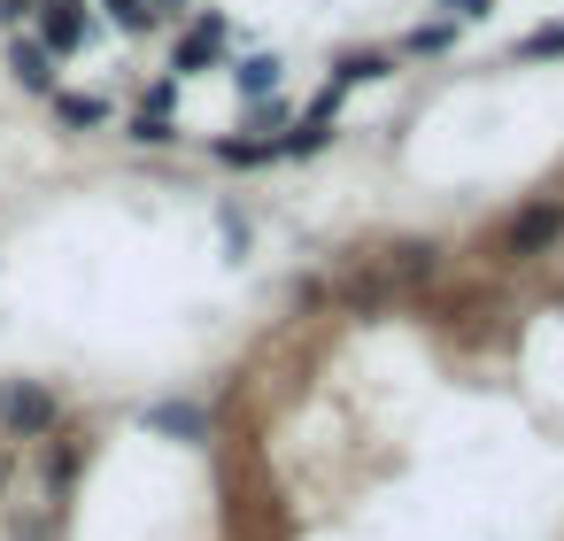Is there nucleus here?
I'll return each mask as SVG.
<instances>
[{"mask_svg":"<svg viewBox=\"0 0 564 541\" xmlns=\"http://www.w3.org/2000/svg\"><path fill=\"white\" fill-rule=\"evenodd\" d=\"M433 271H441V248H433V240H394V248H379L340 294H348L356 310H379V302H394V294H417Z\"/></svg>","mask_w":564,"mask_h":541,"instance_id":"obj_1","label":"nucleus"},{"mask_svg":"<svg viewBox=\"0 0 564 541\" xmlns=\"http://www.w3.org/2000/svg\"><path fill=\"white\" fill-rule=\"evenodd\" d=\"M441 9H448V24H479V17L495 9V0H441Z\"/></svg>","mask_w":564,"mask_h":541,"instance_id":"obj_18","label":"nucleus"},{"mask_svg":"<svg viewBox=\"0 0 564 541\" xmlns=\"http://www.w3.org/2000/svg\"><path fill=\"white\" fill-rule=\"evenodd\" d=\"M510 263H533V256H549V248H564V202H525V209H510L502 217V240H495Z\"/></svg>","mask_w":564,"mask_h":541,"instance_id":"obj_3","label":"nucleus"},{"mask_svg":"<svg viewBox=\"0 0 564 541\" xmlns=\"http://www.w3.org/2000/svg\"><path fill=\"white\" fill-rule=\"evenodd\" d=\"M441 47H456V24H425V32H410V55H441Z\"/></svg>","mask_w":564,"mask_h":541,"instance_id":"obj_16","label":"nucleus"},{"mask_svg":"<svg viewBox=\"0 0 564 541\" xmlns=\"http://www.w3.org/2000/svg\"><path fill=\"white\" fill-rule=\"evenodd\" d=\"M101 9H109L117 32H148L155 24V0H101Z\"/></svg>","mask_w":564,"mask_h":541,"instance_id":"obj_13","label":"nucleus"},{"mask_svg":"<svg viewBox=\"0 0 564 541\" xmlns=\"http://www.w3.org/2000/svg\"><path fill=\"white\" fill-rule=\"evenodd\" d=\"M217 163H232V171H256V163H271V148H263V140H217Z\"/></svg>","mask_w":564,"mask_h":541,"instance_id":"obj_15","label":"nucleus"},{"mask_svg":"<svg viewBox=\"0 0 564 541\" xmlns=\"http://www.w3.org/2000/svg\"><path fill=\"white\" fill-rule=\"evenodd\" d=\"M225 63V17H194L178 55H171V78H194V71H217Z\"/></svg>","mask_w":564,"mask_h":541,"instance_id":"obj_5","label":"nucleus"},{"mask_svg":"<svg viewBox=\"0 0 564 541\" xmlns=\"http://www.w3.org/2000/svg\"><path fill=\"white\" fill-rule=\"evenodd\" d=\"M9 71H17L24 94H63V86H55V55H47L40 40H24V32L9 40Z\"/></svg>","mask_w":564,"mask_h":541,"instance_id":"obj_7","label":"nucleus"},{"mask_svg":"<svg viewBox=\"0 0 564 541\" xmlns=\"http://www.w3.org/2000/svg\"><path fill=\"white\" fill-rule=\"evenodd\" d=\"M240 94H248V101L279 94V55H248V63H240Z\"/></svg>","mask_w":564,"mask_h":541,"instance_id":"obj_12","label":"nucleus"},{"mask_svg":"<svg viewBox=\"0 0 564 541\" xmlns=\"http://www.w3.org/2000/svg\"><path fill=\"white\" fill-rule=\"evenodd\" d=\"M47 479H55V487H70V479H78V441H70V433H63V448L47 456Z\"/></svg>","mask_w":564,"mask_h":541,"instance_id":"obj_17","label":"nucleus"},{"mask_svg":"<svg viewBox=\"0 0 564 541\" xmlns=\"http://www.w3.org/2000/svg\"><path fill=\"white\" fill-rule=\"evenodd\" d=\"M333 125H340V94H333V86H325V94H317V101H310V117H302V125H286V132H279V155H317V148H325V140H333Z\"/></svg>","mask_w":564,"mask_h":541,"instance_id":"obj_6","label":"nucleus"},{"mask_svg":"<svg viewBox=\"0 0 564 541\" xmlns=\"http://www.w3.org/2000/svg\"><path fill=\"white\" fill-rule=\"evenodd\" d=\"M32 17H40V47L47 55H78L86 47V0H32Z\"/></svg>","mask_w":564,"mask_h":541,"instance_id":"obj_4","label":"nucleus"},{"mask_svg":"<svg viewBox=\"0 0 564 541\" xmlns=\"http://www.w3.org/2000/svg\"><path fill=\"white\" fill-rule=\"evenodd\" d=\"M549 55H564V17H556V24H541L533 40H518V63H549Z\"/></svg>","mask_w":564,"mask_h":541,"instance_id":"obj_14","label":"nucleus"},{"mask_svg":"<svg viewBox=\"0 0 564 541\" xmlns=\"http://www.w3.org/2000/svg\"><path fill=\"white\" fill-rule=\"evenodd\" d=\"M163 9H171V0H163Z\"/></svg>","mask_w":564,"mask_h":541,"instance_id":"obj_20","label":"nucleus"},{"mask_svg":"<svg viewBox=\"0 0 564 541\" xmlns=\"http://www.w3.org/2000/svg\"><path fill=\"white\" fill-rule=\"evenodd\" d=\"M394 71V55H340L333 63V94H348V86H364V78H387Z\"/></svg>","mask_w":564,"mask_h":541,"instance_id":"obj_10","label":"nucleus"},{"mask_svg":"<svg viewBox=\"0 0 564 541\" xmlns=\"http://www.w3.org/2000/svg\"><path fill=\"white\" fill-rule=\"evenodd\" d=\"M132 140H140V148H171V140H178L171 109H148V101H140V109H132Z\"/></svg>","mask_w":564,"mask_h":541,"instance_id":"obj_11","label":"nucleus"},{"mask_svg":"<svg viewBox=\"0 0 564 541\" xmlns=\"http://www.w3.org/2000/svg\"><path fill=\"white\" fill-rule=\"evenodd\" d=\"M32 17V0H0V24H24Z\"/></svg>","mask_w":564,"mask_h":541,"instance_id":"obj_19","label":"nucleus"},{"mask_svg":"<svg viewBox=\"0 0 564 541\" xmlns=\"http://www.w3.org/2000/svg\"><path fill=\"white\" fill-rule=\"evenodd\" d=\"M0 433L9 441H47L63 433V402L47 379H0Z\"/></svg>","mask_w":564,"mask_h":541,"instance_id":"obj_2","label":"nucleus"},{"mask_svg":"<svg viewBox=\"0 0 564 541\" xmlns=\"http://www.w3.org/2000/svg\"><path fill=\"white\" fill-rule=\"evenodd\" d=\"M140 425L171 433V441H209V410H194V402H155V410H140Z\"/></svg>","mask_w":564,"mask_h":541,"instance_id":"obj_8","label":"nucleus"},{"mask_svg":"<svg viewBox=\"0 0 564 541\" xmlns=\"http://www.w3.org/2000/svg\"><path fill=\"white\" fill-rule=\"evenodd\" d=\"M55 101V125H70V132H101L109 125V101L101 94H47Z\"/></svg>","mask_w":564,"mask_h":541,"instance_id":"obj_9","label":"nucleus"}]
</instances>
